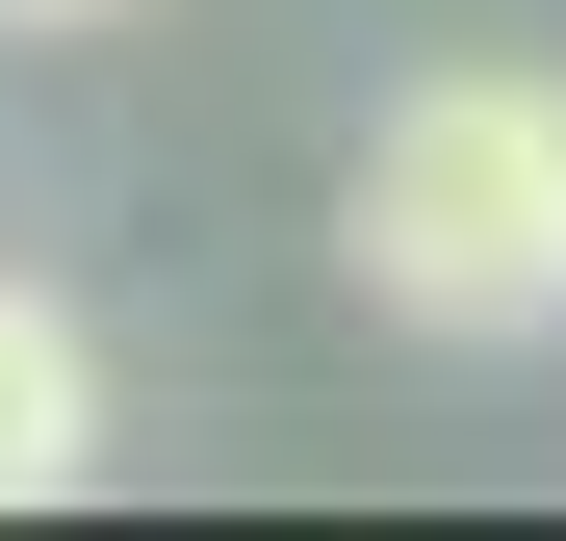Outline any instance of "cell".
I'll return each mask as SVG.
<instances>
[{"label": "cell", "mask_w": 566, "mask_h": 541, "mask_svg": "<svg viewBox=\"0 0 566 541\" xmlns=\"http://www.w3.org/2000/svg\"><path fill=\"white\" fill-rule=\"evenodd\" d=\"M335 258H360L387 335L541 361V335H566V77H541V52L387 77V129H360V180H335Z\"/></svg>", "instance_id": "6da1fadb"}, {"label": "cell", "mask_w": 566, "mask_h": 541, "mask_svg": "<svg viewBox=\"0 0 566 541\" xmlns=\"http://www.w3.org/2000/svg\"><path fill=\"white\" fill-rule=\"evenodd\" d=\"M77 465H104V335L52 284H0V516H52Z\"/></svg>", "instance_id": "7a4b0ae2"}, {"label": "cell", "mask_w": 566, "mask_h": 541, "mask_svg": "<svg viewBox=\"0 0 566 541\" xmlns=\"http://www.w3.org/2000/svg\"><path fill=\"white\" fill-rule=\"evenodd\" d=\"M0 27H129V0H0Z\"/></svg>", "instance_id": "3957f363"}]
</instances>
